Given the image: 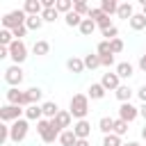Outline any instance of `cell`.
Returning a JSON list of instances; mask_svg holds the SVG:
<instances>
[{
  "label": "cell",
  "mask_w": 146,
  "mask_h": 146,
  "mask_svg": "<svg viewBox=\"0 0 146 146\" xmlns=\"http://www.w3.org/2000/svg\"><path fill=\"white\" fill-rule=\"evenodd\" d=\"M71 110V114L78 119V121H82L87 114H89V96L87 94H75L73 98H71V105H68Z\"/></svg>",
  "instance_id": "1"
},
{
  "label": "cell",
  "mask_w": 146,
  "mask_h": 146,
  "mask_svg": "<svg viewBox=\"0 0 146 146\" xmlns=\"http://www.w3.org/2000/svg\"><path fill=\"white\" fill-rule=\"evenodd\" d=\"M36 132H39V137H41L46 144H52V141H55V139H59V135H62V132L52 125V121H50V119H41V121L36 123Z\"/></svg>",
  "instance_id": "2"
},
{
  "label": "cell",
  "mask_w": 146,
  "mask_h": 146,
  "mask_svg": "<svg viewBox=\"0 0 146 146\" xmlns=\"http://www.w3.org/2000/svg\"><path fill=\"white\" fill-rule=\"evenodd\" d=\"M25 21H27V14L23 9H14V11H9V14L2 16V27L5 30H16V27L25 25Z\"/></svg>",
  "instance_id": "3"
},
{
  "label": "cell",
  "mask_w": 146,
  "mask_h": 146,
  "mask_svg": "<svg viewBox=\"0 0 146 146\" xmlns=\"http://www.w3.org/2000/svg\"><path fill=\"white\" fill-rule=\"evenodd\" d=\"M25 114V107H18V105H2L0 107V121L2 123H14V121H18L21 116Z\"/></svg>",
  "instance_id": "4"
},
{
  "label": "cell",
  "mask_w": 146,
  "mask_h": 146,
  "mask_svg": "<svg viewBox=\"0 0 146 146\" xmlns=\"http://www.w3.org/2000/svg\"><path fill=\"white\" fill-rule=\"evenodd\" d=\"M7 103H9V105H18V107H30L27 94L21 91L18 87H9V89H7Z\"/></svg>",
  "instance_id": "5"
},
{
  "label": "cell",
  "mask_w": 146,
  "mask_h": 146,
  "mask_svg": "<svg viewBox=\"0 0 146 146\" xmlns=\"http://www.w3.org/2000/svg\"><path fill=\"white\" fill-rule=\"evenodd\" d=\"M9 130H11V137H9V139H11L14 144L23 141V139L27 137V130H30V125H27V119H18V121H14Z\"/></svg>",
  "instance_id": "6"
},
{
  "label": "cell",
  "mask_w": 146,
  "mask_h": 146,
  "mask_svg": "<svg viewBox=\"0 0 146 146\" xmlns=\"http://www.w3.org/2000/svg\"><path fill=\"white\" fill-rule=\"evenodd\" d=\"M5 82H7L9 87H18V84L23 82V68H21L18 64L7 66V68H5Z\"/></svg>",
  "instance_id": "7"
},
{
  "label": "cell",
  "mask_w": 146,
  "mask_h": 146,
  "mask_svg": "<svg viewBox=\"0 0 146 146\" xmlns=\"http://www.w3.org/2000/svg\"><path fill=\"white\" fill-rule=\"evenodd\" d=\"M9 57L14 59V64H23L27 59V46L23 41H14L9 46Z\"/></svg>",
  "instance_id": "8"
},
{
  "label": "cell",
  "mask_w": 146,
  "mask_h": 146,
  "mask_svg": "<svg viewBox=\"0 0 146 146\" xmlns=\"http://www.w3.org/2000/svg\"><path fill=\"white\" fill-rule=\"evenodd\" d=\"M71 121H73V114H71L68 110H59V114L52 119V125H55L59 132H64V130L71 128Z\"/></svg>",
  "instance_id": "9"
},
{
  "label": "cell",
  "mask_w": 146,
  "mask_h": 146,
  "mask_svg": "<svg viewBox=\"0 0 146 146\" xmlns=\"http://www.w3.org/2000/svg\"><path fill=\"white\" fill-rule=\"evenodd\" d=\"M139 116V107H135L132 103H121V107H119V119H123L125 123H130V121H135Z\"/></svg>",
  "instance_id": "10"
},
{
  "label": "cell",
  "mask_w": 146,
  "mask_h": 146,
  "mask_svg": "<svg viewBox=\"0 0 146 146\" xmlns=\"http://www.w3.org/2000/svg\"><path fill=\"white\" fill-rule=\"evenodd\" d=\"M100 84L105 87V91H116V89L121 87V78L116 75V71H114V73H103Z\"/></svg>",
  "instance_id": "11"
},
{
  "label": "cell",
  "mask_w": 146,
  "mask_h": 146,
  "mask_svg": "<svg viewBox=\"0 0 146 146\" xmlns=\"http://www.w3.org/2000/svg\"><path fill=\"white\" fill-rule=\"evenodd\" d=\"M73 132H75L78 139H89V135H91V123H89L87 119H82V121H78V123L73 125Z\"/></svg>",
  "instance_id": "12"
},
{
  "label": "cell",
  "mask_w": 146,
  "mask_h": 146,
  "mask_svg": "<svg viewBox=\"0 0 146 146\" xmlns=\"http://www.w3.org/2000/svg\"><path fill=\"white\" fill-rule=\"evenodd\" d=\"M23 11H25L27 16H41V14H43V5H41L39 0H25Z\"/></svg>",
  "instance_id": "13"
},
{
  "label": "cell",
  "mask_w": 146,
  "mask_h": 146,
  "mask_svg": "<svg viewBox=\"0 0 146 146\" xmlns=\"http://www.w3.org/2000/svg\"><path fill=\"white\" fill-rule=\"evenodd\" d=\"M25 119L39 123V121L43 119V110H41V105H30V107H25Z\"/></svg>",
  "instance_id": "14"
},
{
  "label": "cell",
  "mask_w": 146,
  "mask_h": 146,
  "mask_svg": "<svg viewBox=\"0 0 146 146\" xmlns=\"http://www.w3.org/2000/svg\"><path fill=\"white\" fill-rule=\"evenodd\" d=\"M66 68L71 71V73H82L84 71V59H80V57H68L66 59Z\"/></svg>",
  "instance_id": "15"
},
{
  "label": "cell",
  "mask_w": 146,
  "mask_h": 146,
  "mask_svg": "<svg viewBox=\"0 0 146 146\" xmlns=\"http://www.w3.org/2000/svg\"><path fill=\"white\" fill-rule=\"evenodd\" d=\"M132 73H135V68H132L130 62H119V64H116V75H119L121 80H128Z\"/></svg>",
  "instance_id": "16"
},
{
  "label": "cell",
  "mask_w": 146,
  "mask_h": 146,
  "mask_svg": "<svg viewBox=\"0 0 146 146\" xmlns=\"http://www.w3.org/2000/svg\"><path fill=\"white\" fill-rule=\"evenodd\" d=\"M41 110H43V119H50V121L59 114V107H57V103H52V100H46V103L41 105Z\"/></svg>",
  "instance_id": "17"
},
{
  "label": "cell",
  "mask_w": 146,
  "mask_h": 146,
  "mask_svg": "<svg viewBox=\"0 0 146 146\" xmlns=\"http://www.w3.org/2000/svg\"><path fill=\"white\" fill-rule=\"evenodd\" d=\"M87 96H89L91 100H100V98H105V87H103L100 82H94V84L89 87Z\"/></svg>",
  "instance_id": "18"
},
{
  "label": "cell",
  "mask_w": 146,
  "mask_h": 146,
  "mask_svg": "<svg viewBox=\"0 0 146 146\" xmlns=\"http://www.w3.org/2000/svg\"><path fill=\"white\" fill-rule=\"evenodd\" d=\"M98 130H100L103 135H112V132H114V119H112V116H100Z\"/></svg>",
  "instance_id": "19"
},
{
  "label": "cell",
  "mask_w": 146,
  "mask_h": 146,
  "mask_svg": "<svg viewBox=\"0 0 146 146\" xmlns=\"http://www.w3.org/2000/svg\"><path fill=\"white\" fill-rule=\"evenodd\" d=\"M59 144H62V146H75V144H78V137H75L73 128H68V130H64V132L59 135Z\"/></svg>",
  "instance_id": "20"
},
{
  "label": "cell",
  "mask_w": 146,
  "mask_h": 146,
  "mask_svg": "<svg viewBox=\"0 0 146 146\" xmlns=\"http://www.w3.org/2000/svg\"><path fill=\"white\" fill-rule=\"evenodd\" d=\"M82 59H84V68H91V71H94V68L100 66V55H98V52H89V55H84Z\"/></svg>",
  "instance_id": "21"
},
{
  "label": "cell",
  "mask_w": 146,
  "mask_h": 146,
  "mask_svg": "<svg viewBox=\"0 0 146 146\" xmlns=\"http://www.w3.org/2000/svg\"><path fill=\"white\" fill-rule=\"evenodd\" d=\"M116 16H119V18H125V21H130V18L135 16V11H132V5H130V2H121V5H119V11H116Z\"/></svg>",
  "instance_id": "22"
},
{
  "label": "cell",
  "mask_w": 146,
  "mask_h": 146,
  "mask_svg": "<svg viewBox=\"0 0 146 146\" xmlns=\"http://www.w3.org/2000/svg\"><path fill=\"white\" fill-rule=\"evenodd\" d=\"M96 27H98V25H96L91 18H84V21H82V25H80L78 30H80V34H82V36H91Z\"/></svg>",
  "instance_id": "23"
},
{
  "label": "cell",
  "mask_w": 146,
  "mask_h": 146,
  "mask_svg": "<svg viewBox=\"0 0 146 146\" xmlns=\"http://www.w3.org/2000/svg\"><path fill=\"white\" fill-rule=\"evenodd\" d=\"M114 94H116V98H119L121 103H130V98H132V89H130L128 84H121Z\"/></svg>",
  "instance_id": "24"
},
{
  "label": "cell",
  "mask_w": 146,
  "mask_h": 146,
  "mask_svg": "<svg viewBox=\"0 0 146 146\" xmlns=\"http://www.w3.org/2000/svg\"><path fill=\"white\" fill-rule=\"evenodd\" d=\"M128 23H130V27H132L135 32H139V30H144V27H146V16H144V14H135Z\"/></svg>",
  "instance_id": "25"
},
{
  "label": "cell",
  "mask_w": 146,
  "mask_h": 146,
  "mask_svg": "<svg viewBox=\"0 0 146 146\" xmlns=\"http://www.w3.org/2000/svg\"><path fill=\"white\" fill-rule=\"evenodd\" d=\"M100 9H103L107 16H112V14L119 11V2H116V0H100Z\"/></svg>",
  "instance_id": "26"
},
{
  "label": "cell",
  "mask_w": 146,
  "mask_h": 146,
  "mask_svg": "<svg viewBox=\"0 0 146 146\" xmlns=\"http://www.w3.org/2000/svg\"><path fill=\"white\" fill-rule=\"evenodd\" d=\"M64 21H66V25H68V27H80L84 18H82L80 14H75V11H71V14H66V16H64Z\"/></svg>",
  "instance_id": "27"
},
{
  "label": "cell",
  "mask_w": 146,
  "mask_h": 146,
  "mask_svg": "<svg viewBox=\"0 0 146 146\" xmlns=\"http://www.w3.org/2000/svg\"><path fill=\"white\" fill-rule=\"evenodd\" d=\"M32 52L39 55V57H43V55L50 52V43H48V41H36V43L32 46Z\"/></svg>",
  "instance_id": "28"
},
{
  "label": "cell",
  "mask_w": 146,
  "mask_h": 146,
  "mask_svg": "<svg viewBox=\"0 0 146 146\" xmlns=\"http://www.w3.org/2000/svg\"><path fill=\"white\" fill-rule=\"evenodd\" d=\"M25 94H27V98H30V105H39V100H41V96H43V91H41L39 87H30Z\"/></svg>",
  "instance_id": "29"
},
{
  "label": "cell",
  "mask_w": 146,
  "mask_h": 146,
  "mask_svg": "<svg viewBox=\"0 0 146 146\" xmlns=\"http://www.w3.org/2000/svg\"><path fill=\"white\" fill-rule=\"evenodd\" d=\"M73 5H75V2H71V0H57V7H55V9H57L59 14H64V16H66V14H71V11H73Z\"/></svg>",
  "instance_id": "30"
},
{
  "label": "cell",
  "mask_w": 146,
  "mask_h": 146,
  "mask_svg": "<svg viewBox=\"0 0 146 146\" xmlns=\"http://www.w3.org/2000/svg\"><path fill=\"white\" fill-rule=\"evenodd\" d=\"M73 11H75V14H80L82 18H89V11H91V7H87V2H82V0H78V2L73 5Z\"/></svg>",
  "instance_id": "31"
},
{
  "label": "cell",
  "mask_w": 146,
  "mask_h": 146,
  "mask_svg": "<svg viewBox=\"0 0 146 146\" xmlns=\"http://www.w3.org/2000/svg\"><path fill=\"white\" fill-rule=\"evenodd\" d=\"M41 25H43V18L41 16H27V21H25V27L27 30H41Z\"/></svg>",
  "instance_id": "32"
},
{
  "label": "cell",
  "mask_w": 146,
  "mask_h": 146,
  "mask_svg": "<svg viewBox=\"0 0 146 146\" xmlns=\"http://www.w3.org/2000/svg\"><path fill=\"white\" fill-rule=\"evenodd\" d=\"M14 41H16V39H14V34H11V30H5V27H2V30H0V46H7V48H9Z\"/></svg>",
  "instance_id": "33"
},
{
  "label": "cell",
  "mask_w": 146,
  "mask_h": 146,
  "mask_svg": "<svg viewBox=\"0 0 146 146\" xmlns=\"http://www.w3.org/2000/svg\"><path fill=\"white\" fill-rule=\"evenodd\" d=\"M41 18H43V23H55V21L59 18V11H57V9H43Z\"/></svg>",
  "instance_id": "34"
},
{
  "label": "cell",
  "mask_w": 146,
  "mask_h": 146,
  "mask_svg": "<svg viewBox=\"0 0 146 146\" xmlns=\"http://www.w3.org/2000/svg\"><path fill=\"white\" fill-rule=\"evenodd\" d=\"M125 132H128V123H125L123 119H114V135L123 137Z\"/></svg>",
  "instance_id": "35"
},
{
  "label": "cell",
  "mask_w": 146,
  "mask_h": 146,
  "mask_svg": "<svg viewBox=\"0 0 146 146\" xmlns=\"http://www.w3.org/2000/svg\"><path fill=\"white\" fill-rule=\"evenodd\" d=\"M103 146H123V141H121V137L119 135H105V139H103Z\"/></svg>",
  "instance_id": "36"
},
{
  "label": "cell",
  "mask_w": 146,
  "mask_h": 146,
  "mask_svg": "<svg viewBox=\"0 0 146 146\" xmlns=\"http://www.w3.org/2000/svg\"><path fill=\"white\" fill-rule=\"evenodd\" d=\"M96 52H98L100 57H107V55H112V48H110V41H105V39H103V41L98 43V48H96Z\"/></svg>",
  "instance_id": "37"
},
{
  "label": "cell",
  "mask_w": 146,
  "mask_h": 146,
  "mask_svg": "<svg viewBox=\"0 0 146 146\" xmlns=\"http://www.w3.org/2000/svg\"><path fill=\"white\" fill-rule=\"evenodd\" d=\"M9 128H11V125H7V123H2V125H0V146H5V144H7V139L11 137V130H9Z\"/></svg>",
  "instance_id": "38"
},
{
  "label": "cell",
  "mask_w": 146,
  "mask_h": 146,
  "mask_svg": "<svg viewBox=\"0 0 146 146\" xmlns=\"http://www.w3.org/2000/svg\"><path fill=\"white\" fill-rule=\"evenodd\" d=\"M110 48H112V55H119V52L123 50V41L116 36V39H112V41H110Z\"/></svg>",
  "instance_id": "39"
},
{
  "label": "cell",
  "mask_w": 146,
  "mask_h": 146,
  "mask_svg": "<svg viewBox=\"0 0 146 146\" xmlns=\"http://www.w3.org/2000/svg\"><path fill=\"white\" fill-rule=\"evenodd\" d=\"M116 34H119V30H116V25H112V27H107V30H103V36H105V41H112V39H116Z\"/></svg>",
  "instance_id": "40"
},
{
  "label": "cell",
  "mask_w": 146,
  "mask_h": 146,
  "mask_svg": "<svg viewBox=\"0 0 146 146\" xmlns=\"http://www.w3.org/2000/svg\"><path fill=\"white\" fill-rule=\"evenodd\" d=\"M96 25H98L100 30H107V27H112V18H110V16L105 14L103 18H98V21H96Z\"/></svg>",
  "instance_id": "41"
},
{
  "label": "cell",
  "mask_w": 146,
  "mask_h": 146,
  "mask_svg": "<svg viewBox=\"0 0 146 146\" xmlns=\"http://www.w3.org/2000/svg\"><path fill=\"white\" fill-rule=\"evenodd\" d=\"M11 34H14V39H16V41H23V36L27 34V27H25V25H21V27L11 30Z\"/></svg>",
  "instance_id": "42"
},
{
  "label": "cell",
  "mask_w": 146,
  "mask_h": 146,
  "mask_svg": "<svg viewBox=\"0 0 146 146\" xmlns=\"http://www.w3.org/2000/svg\"><path fill=\"white\" fill-rule=\"evenodd\" d=\"M100 66H114V55H107V57H100Z\"/></svg>",
  "instance_id": "43"
},
{
  "label": "cell",
  "mask_w": 146,
  "mask_h": 146,
  "mask_svg": "<svg viewBox=\"0 0 146 146\" xmlns=\"http://www.w3.org/2000/svg\"><path fill=\"white\" fill-rule=\"evenodd\" d=\"M137 96H139V100H141V103H146V84H141V87L137 89Z\"/></svg>",
  "instance_id": "44"
},
{
  "label": "cell",
  "mask_w": 146,
  "mask_h": 146,
  "mask_svg": "<svg viewBox=\"0 0 146 146\" xmlns=\"http://www.w3.org/2000/svg\"><path fill=\"white\" fill-rule=\"evenodd\" d=\"M5 57H9V48L7 46H0V59H5Z\"/></svg>",
  "instance_id": "45"
},
{
  "label": "cell",
  "mask_w": 146,
  "mask_h": 146,
  "mask_svg": "<svg viewBox=\"0 0 146 146\" xmlns=\"http://www.w3.org/2000/svg\"><path fill=\"white\" fill-rule=\"evenodd\" d=\"M139 68H141V71L146 73V52H144V55L139 57Z\"/></svg>",
  "instance_id": "46"
},
{
  "label": "cell",
  "mask_w": 146,
  "mask_h": 146,
  "mask_svg": "<svg viewBox=\"0 0 146 146\" xmlns=\"http://www.w3.org/2000/svg\"><path fill=\"white\" fill-rule=\"evenodd\" d=\"M139 116H144V121H146V103H141V107H139Z\"/></svg>",
  "instance_id": "47"
},
{
  "label": "cell",
  "mask_w": 146,
  "mask_h": 146,
  "mask_svg": "<svg viewBox=\"0 0 146 146\" xmlns=\"http://www.w3.org/2000/svg\"><path fill=\"white\" fill-rule=\"evenodd\" d=\"M75 146H91V144H89V139H78Z\"/></svg>",
  "instance_id": "48"
},
{
  "label": "cell",
  "mask_w": 146,
  "mask_h": 146,
  "mask_svg": "<svg viewBox=\"0 0 146 146\" xmlns=\"http://www.w3.org/2000/svg\"><path fill=\"white\" fill-rule=\"evenodd\" d=\"M141 14L146 16V0H141Z\"/></svg>",
  "instance_id": "49"
},
{
  "label": "cell",
  "mask_w": 146,
  "mask_h": 146,
  "mask_svg": "<svg viewBox=\"0 0 146 146\" xmlns=\"http://www.w3.org/2000/svg\"><path fill=\"white\" fill-rule=\"evenodd\" d=\"M141 139H146V123H144V128H141Z\"/></svg>",
  "instance_id": "50"
},
{
  "label": "cell",
  "mask_w": 146,
  "mask_h": 146,
  "mask_svg": "<svg viewBox=\"0 0 146 146\" xmlns=\"http://www.w3.org/2000/svg\"><path fill=\"white\" fill-rule=\"evenodd\" d=\"M123 146H139L137 141H128V144H123Z\"/></svg>",
  "instance_id": "51"
}]
</instances>
